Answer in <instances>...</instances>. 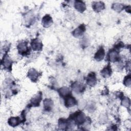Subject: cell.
I'll return each instance as SVG.
<instances>
[{
    "label": "cell",
    "instance_id": "obj_1",
    "mask_svg": "<svg viewBox=\"0 0 131 131\" xmlns=\"http://www.w3.org/2000/svg\"><path fill=\"white\" fill-rule=\"evenodd\" d=\"M72 119L78 125L83 123L85 121V117L84 114L81 112H77L72 116Z\"/></svg>",
    "mask_w": 131,
    "mask_h": 131
},
{
    "label": "cell",
    "instance_id": "obj_2",
    "mask_svg": "<svg viewBox=\"0 0 131 131\" xmlns=\"http://www.w3.org/2000/svg\"><path fill=\"white\" fill-rule=\"evenodd\" d=\"M76 104V100L74 97L70 95L65 97L64 104L66 107H70L74 106Z\"/></svg>",
    "mask_w": 131,
    "mask_h": 131
},
{
    "label": "cell",
    "instance_id": "obj_3",
    "mask_svg": "<svg viewBox=\"0 0 131 131\" xmlns=\"http://www.w3.org/2000/svg\"><path fill=\"white\" fill-rule=\"evenodd\" d=\"M17 49L19 54L21 55H25L28 52L29 48L27 46V42H21L18 45Z\"/></svg>",
    "mask_w": 131,
    "mask_h": 131
},
{
    "label": "cell",
    "instance_id": "obj_4",
    "mask_svg": "<svg viewBox=\"0 0 131 131\" xmlns=\"http://www.w3.org/2000/svg\"><path fill=\"white\" fill-rule=\"evenodd\" d=\"M119 55L117 51L112 50L108 54V59L111 62L118 61L119 60Z\"/></svg>",
    "mask_w": 131,
    "mask_h": 131
},
{
    "label": "cell",
    "instance_id": "obj_5",
    "mask_svg": "<svg viewBox=\"0 0 131 131\" xmlns=\"http://www.w3.org/2000/svg\"><path fill=\"white\" fill-rule=\"evenodd\" d=\"M86 82L91 86H94L96 84L97 80L94 73H91L88 75L86 78Z\"/></svg>",
    "mask_w": 131,
    "mask_h": 131
},
{
    "label": "cell",
    "instance_id": "obj_6",
    "mask_svg": "<svg viewBox=\"0 0 131 131\" xmlns=\"http://www.w3.org/2000/svg\"><path fill=\"white\" fill-rule=\"evenodd\" d=\"M52 23V18L49 15H46L42 18V24L44 27L48 28L51 26Z\"/></svg>",
    "mask_w": 131,
    "mask_h": 131
},
{
    "label": "cell",
    "instance_id": "obj_7",
    "mask_svg": "<svg viewBox=\"0 0 131 131\" xmlns=\"http://www.w3.org/2000/svg\"><path fill=\"white\" fill-rule=\"evenodd\" d=\"M104 55H105L104 50L103 48L101 47L99 48V49L97 51V52L95 54L94 58L96 60L99 61L102 60L103 59Z\"/></svg>",
    "mask_w": 131,
    "mask_h": 131
},
{
    "label": "cell",
    "instance_id": "obj_8",
    "mask_svg": "<svg viewBox=\"0 0 131 131\" xmlns=\"http://www.w3.org/2000/svg\"><path fill=\"white\" fill-rule=\"evenodd\" d=\"M74 7L75 9L80 12H83L86 9L85 4L80 1H76L75 3Z\"/></svg>",
    "mask_w": 131,
    "mask_h": 131
},
{
    "label": "cell",
    "instance_id": "obj_9",
    "mask_svg": "<svg viewBox=\"0 0 131 131\" xmlns=\"http://www.w3.org/2000/svg\"><path fill=\"white\" fill-rule=\"evenodd\" d=\"M85 31V26L84 25H81L78 28L74 30L73 34L75 37H79L82 35Z\"/></svg>",
    "mask_w": 131,
    "mask_h": 131
},
{
    "label": "cell",
    "instance_id": "obj_10",
    "mask_svg": "<svg viewBox=\"0 0 131 131\" xmlns=\"http://www.w3.org/2000/svg\"><path fill=\"white\" fill-rule=\"evenodd\" d=\"M31 47L35 51L40 50L42 48V43L38 39H33L31 42Z\"/></svg>",
    "mask_w": 131,
    "mask_h": 131
},
{
    "label": "cell",
    "instance_id": "obj_11",
    "mask_svg": "<svg viewBox=\"0 0 131 131\" xmlns=\"http://www.w3.org/2000/svg\"><path fill=\"white\" fill-rule=\"evenodd\" d=\"M93 8L96 12H99L104 8V4L102 2H96L93 4Z\"/></svg>",
    "mask_w": 131,
    "mask_h": 131
},
{
    "label": "cell",
    "instance_id": "obj_12",
    "mask_svg": "<svg viewBox=\"0 0 131 131\" xmlns=\"http://www.w3.org/2000/svg\"><path fill=\"white\" fill-rule=\"evenodd\" d=\"M39 74L37 71H36L34 69H31L29 70L28 72V77L30 79H31L32 81H35L37 80Z\"/></svg>",
    "mask_w": 131,
    "mask_h": 131
},
{
    "label": "cell",
    "instance_id": "obj_13",
    "mask_svg": "<svg viewBox=\"0 0 131 131\" xmlns=\"http://www.w3.org/2000/svg\"><path fill=\"white\" fill-rule=\"evenodd\" d=\"M41 100V94L40 93L36 95L31 100V104L32 106H37L39 105L40 101Z\"/></svg>",
    "mask_w": 131,
    "mask_h": 131
},
{
    "label": "cell",
    "instance_id": "obj_14",
    "mask_svg": "<svg viewBox=\"0 0 131 131\" xmlns=\"http://www.w3.org/2000/svg\"><path fill=\"white\" fill-rule=\"evenodd\" d=\"M101 75L104 78L108 77L111 75L112 70L110 64H108L107 66L103 69V70L101 72Z\"/></svg>",
    "mask_w": 131,
    "mask_h": 131
},
{
    "label": "cell",
    "instance_id": "obj_15",
    "mask_svg": "<svg viewBox=\"0 0 131 131\" xmlns=\"http://www.w3.org/2000/svg\"><path fill=\"white\" fill-rule=\"evenodd\" d=\"M72 88L73 90L76 93L82 92V91L83 90H84V88L82 85V84H81L77 82H74L72 84Z\"/></svg>",
    "mask_w": 131,
    "mask_h": 131
},
{
    "label": "cell",
    "instance_id": "obj_16",
    "mask_svg": "<svg viewBox=\"0 0 131 131\" xmlns=\"http://www.w3.org/2000/svg\"><path fill=\"white\" fill-rule=\"evenodd\" d=\"M8 122L9 124L12 126L15 127L17 125H18L20 123V120L19 117H11L9 119Z\"/></svg>",
    "mask_w": 131,
    "mask_h": 131
},
{
    "label": "cell",
    "instance_id": "obj_17",
    "mask_svg": "<svg viewBox=\"0 0 131 131\" xmlns=\"http://www.w3.org/2000/svg\"><path fill=\"white\" fill-rule=\"evenodd\" d=\"M2 64L5 68L9 69V68H11V67L12 61L9 58V57L7 55H6L4 57L3 60L2 61Z\"/></svg>",
    "mask_w": 131,
    "mask_h": 131
},
{
    "label": "cell",
    "instance_id": "obj_18",
    "mask_svg": "<svg viewBox=\"0 0 131 131\" xmlns=\"http://www.w3.org/2000/svg\"><path fill=\"white\" fill-rule=\"evenodd\" d=\"M70 122L68 120L61 118L59 120V126L61 129H66V127L70 126Z\"/></svg>",
    "mask_w": 131,
    "mask_h": 131
},
{
    "label": "cell",
    "instance_id": "obj_19",
    "mask_svg": "<svg viewBox=\"0 0 131 131\" xmlns=\"http://www.w3.org/2000/svg\"><path fill=\"white\" fill-rule=\"evenodd\" d=\"M44 107L46 111H49L52 109V107L53 105V101L49 99H46L43 101Z\"/></svg>",
    "mask_w": 131,
    "mask_h": 131
},
{
    "label": "cell",
    "instance_id": "obj_20",
    "mask_svg": "<svg viewBox=\"0 0 131 131\" xmlns=\"http://www.w3.org/2000/svg\"><path fill=\"white\" fill-rule=\"evenodd\" d=\"M58 92L59 95L62 97H66L67 96L70 95V91L69 89L66 87H63L60 89L58 91Z\"/></svg>",
    "mask_w": 131,
    "mask_h": 131
},
{
    "label": "cell",
    "instance_id": "obj_21",
    "mask_svg": "<svg viewBox=\"0 0 131 131\" xmlns=\"http://www.w3.org/2000/svg\"><path fill=\"white\" fill-rule=\"evenodd\" d=\"M112 8L114 10L117 12H120L123 9V5L119 3H115L113 5Z\"/></svg>",
    "mask_w": 131,
    "mask_h": 131
},
{
    "label": "cell",
    "instance_id": "obj_22",
    "mask_svg": "<svg viewBox=\"0 0 131 131\" xmlns=\"http://www.w3.org/2000/svg\"><path fill=\"white\" fill-rule=\"evenodd\" d=\"M122 105L124 107H128L130 106V100L128 97H124L122 100Z\"/></svg>",
    "mask_w": 131,
    "mask_h": 131
},
{
    "label": "cell",
    "instance_id": "obj_23",
    "mask_svg": "<svg viewBox=\"0 0 131 131\" xmlns=\"http://www.w3.org/2000/svg\"><path fill=\"white\" fill-rule=\"evenodd\" d=\"M123 83L126 86H130L131 83V80H130V76L127 75L126 76L124 79Z\"/></svg>",
    "mask_w": 131,
    "mask_h": 131
}]
</instances>
